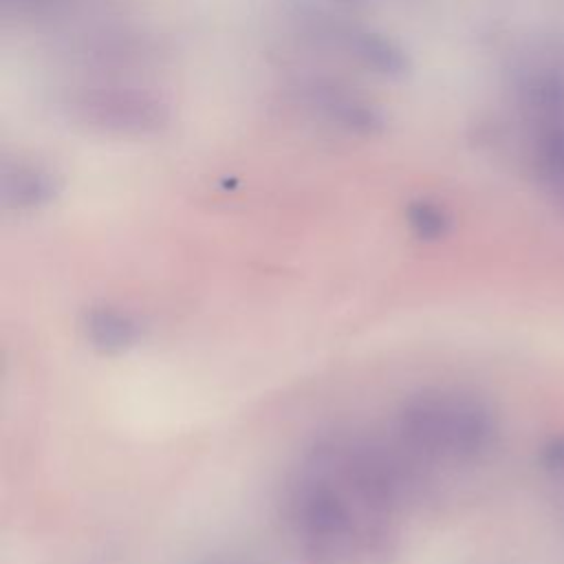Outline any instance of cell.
Masks as SVG:
<instances>
[{"label": "cell", "instance_id": "obj_4", "mask_svg": "<svg viewBox=\"0 0 564 564\" xmlns=\"http://www.w3.org/2000/svg\"><path fill=\"white\" fill-rule=\"evenodd\" d=\"M410 223L414 227V231L421 238H438L445 231V218L438 209L421 205L416 209H412L410 214Z\"/></svg>", "mask_w": 564, "mask_h": 564}, {"label": "cell", "instance_id": "obj_3", "mask_svg": "<svg viewBox=\"0 0 564 564\" xmlns=\"http://www.w3.org/2000/svg\"><path fill=\"white\" fill-rule=\"evenodd\" d=\"M84 335L88 344L104 355H119L139 341V322L119 308L95 306L84 315Z\"/></svg>", "mask_w": 564, "mask_h": 564}, {"label": "cell", "instance_id": "obj_1", "mask_svg": "<svg viewBox=\"0 0 564 564\" xmlns=\"http://www.w3.org/2000/svg\"><path fill=\"white\" fill-rule=\"evenodd\" d=\"M416 467L399 443L359 432L319 436L284 485L289 533L322 562L383 560L397 544L401 511L416 489Z\"/></svg>", "mask_w": 564, "mask_h": 564}, {"label": "cell", "instance_id": "obj_2", "mask_svg": "<svg viewBox=\"0 0 564 564\" xmlns=\"http://www.w3.org/2000/svg\"><path fill=\"white\" fill-rule=\"evenodd\" d=\"M397 443L419 463H467L480 456L494 436L489 408L460 390H423L403 401Z\"/></svg>", "mask_w": 564, "mask_h": 564}]
</instances>
